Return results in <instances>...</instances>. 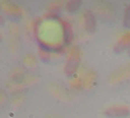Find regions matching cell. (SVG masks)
Segmentation results:
<instances>
[{
  "instance_id": "1",
  "label": "cell",
  "mask_w": 130,
  "mask_h": 118,
  "mask_svg": "<svg viewBox=\"0 0 130 118\" xmlns=\"http://www.w3.org/2000/svg\"><path fill=\"white\" fill-rule=\"evenodd\" d=\"M81 49L79 47H72V49L70 50L69 56H68L66 65H64V73L68 77H72L73 75L77 72V70L79 68V65L81 61Z\"/></svg>"
},
{
  "instance_id": "2",
  "label": "cell",
  "mask_w": 130,
  "mask_h": 118,
  "mask_svg": "<svg viewBox=\"0 0 130 118\" xmlns=\"http://www.w3.org/2000/svg\"><path fill=\"white\" fill-rule=\"evenodd\" d=\"M130 114V110L126 106H112L105 111V116L108 118H125Z\"/></svg>"
},
{
  "instance_id": "3",
  "label": "cell",
  "mask_w": 130,
  "mask_h": 118,
  "mask_svg": "<svg viewBox=\"0 0 130 118\" xmlns=\"http://www.w3.org/2000/svg\"><path fill=\"white\" fill-rule=\"evenodd\" d=\"M84 20H85V28L86 31L89 34H94L97 27V21L96 17H94L93 12L91 10H87L84 13Z\"/></svg>"
},
{
  "instance_id": "4",
  "label": "cell",
  "mask_w": 130,
  "mask_h": 118,
  "mask_svg": "<svg viewBox=\"0 0 130 118\" xmlns=\"http://www.w3.org/2000/svg\"><path fill=\"white\" fill-rule=\"evenodd\" d=\"M61 25H62V30H63V42L64 46L71 45L73 40V30L72 27L68 21H63L61 20Z\"/></svg>"
},
{
  "instance_id": "5",
  "label": "cell",
  "mask_w": 130,
  "mask_h": 118,
  "mask_svg": "<svg viewBox=\"0 0 130 118\" xmlns=\"http://www.w3.org/2000/svg\"><path fill=\"white\" fill-rule=\"evenodd\" d=\"M129 47H130V34H126L123 37L120 38V40L113 47V51L116 54H121L125 50H128Z\"/></svg>"
},
{
  "instance_id": "6",
  "label": "cell",
  "mask_w": 130,
  "mask_h": 118,
  "mask_svg": "<svg viewBox=\"0 0 130 118\" xmlns=\"http://www.w3.org/2000/svg\"><path fill=\"white\" fill-rule=\"evenodd\" d=\"M81 4L82 1H80V0H70L66 4V10L69 13H75L81 7Z\"/></svg>"
},
{
  "instance_id": "7",
  "label": "cell",
  "mask_w": 130,
  "mask_h": 118,
  "mask_svg": "<svg viewBox=\"0 0 130 118\" xmlns=\"http://www.w3.org/2000/svg\"><path fill=\"white\" fill-rule=\"evenodd\" d=\"M122 27L126 29L130 28V6H128L125 10V14L122 18Z\"/></svg>"
},
{
  "instance_id": "8",
  "label": "cell",
  "mask_w": 130,
  "mask_h": 118,
  "mask_svg": "<svg viewBox=\"0 0 130 118\" xmlns=\"http://www.w3.org/2000/svg\"><path fill=\"white\" fill-rule=\"evenodd\" d=\"M127 51H128V55H129V57H130V47L128 48V50H127Z\"/></svg>"
}]
</instances>
